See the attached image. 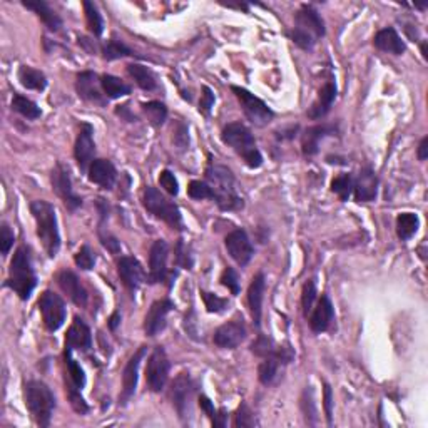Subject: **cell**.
<instances>
[{"label":"cell","instance_id":"8d00e7d4","mask_svg":"<svg viewBox=\"0 0 428 428\" xmlns=\"http://www.w3.org/2000/svg\"><path fill=\"white\" fill-rule=\"evenodd\" d=\"M142 111H144V114L147 116V119H149L152 126L164 124L166 117H168V109H166L163 102H157V100L142 104Z\"/></svg>","mask_w":428,"mask_h":428},{"label":"cell","instance_id":"bcb514c9","mask_svg":"<svg viewBox=\"0 0 428 428\" xmlns=\"http://www.w3.org/2000/svg\"><path fill=\"white\" fill-rule=\"evenodd\" d=\"M256 425V418L253 412L248 407L246 403H243L241 407L238 408L234 417V427H255Z\"/></svg>","mask_w":428,"mask_h":428},{"label":"cell","instance_id":"277c9868","mask_svg":"<svg viewBox=\"0 0 428 428\" xmlns=\"http://www.w3.org/2000/svg\"><path fill=\"white\" fill-rule=\"evenodd\" d=\"M6 285L12 291H15V295H19L20 300H29L37 285V278L36 273H34L32 263H30L29 251L24 246L17 248L15 255L12 258Z\"/></svg>","mask_w":428,"mask_h":428},{"label":"cell","instance_id":"816d5d0a","mask_svg":"<svg viewBox=\"0 0 428 428\" xmlns=\"http://www.w3.org/2000/svg\"><path fill=\"white\" fill-rule=\"evenodd\" d=\"M221 283L225 286H228V290H231L233 295H238L239 293V278L238 274H236L234 269H225V273H222L221 276Z\"/></svg>","mask_w":428,"mask_h":428},{"label":"cell","instance_id":"60d3db41","mask_svg":"<svg viewBox=\"0 0 428 428\" xmlns=\"http://www.w3.org/2000/svg\"><path fill=\"white\" fill-rule=\"evenodd\" d=\"M104 58L107 60H114V59H121L126 58V55H133V51L129 49V47H126L122 42L117 41H109L106 46H104Z\"/></svg>","mask_w":428,"mask_h":428},{"label":"cell","instance_id":"8fae6325","mask_svg":"<svg viewBox=\"0 0 428 428\" xmlns=\"http://www.w3.org/2000/svg\"><path fill=\"white\" fill-rule=\"evenodd\" d=\"M51 181H52V189H54L55 194H58L59 198L64 201L65 206H67L69 209H72V211L81 206L82 199L79 198L76 193H74L69 171L60 163L55 166L54 169H52Z\"/></svg>","mask_w":428,"mask_h":428},{"label":"cell","instance_id":"9a60e30c","mask_svg":"<svg viewBox=\"0 0 428 428\" xmlns=\"http://www.w3.org/2000/svg\"><path fill=\"white\" fill-rule=\"evenodd\" d=\"M146 352H147V348L141 347L136 353H134L133 356L129 358L128 365H126L124 373H122V395H121L122 405L128 403V401L133 399L134 393H136L138 378H139V366H141L142 358L146 356Z\"/></svg>","mask_w":428,"mask_h":428},{"label":"cell","instance_id":"f6af8a7d","mask_svg":"<svg viewBox=\"0 0 428 428\" xmlns=\"http://www.w3.org/2000/svg\"><path fill=\"white\" fill-rule=\"evenodd\" d=\"M201 295H203L204 305H206L209 313H220V312H225V309L228 308V300H222V298H220V296L213 295V293H206V291H203Z\"/></svg>","mask_w":428,"mask_h":428},{"label":"cell","instance_id":"f546056e","mask_svg":"<svg viewBox=\"0 0 428 428\" xmlns=\"http://www.w3.org/2000/svg\"><path fill=\"white\" fill-rule=\"evenodd\" d=\"M22 4H24V7L36 12V14L42 19L44 24H46L51 30H54V32L62 27V20H60V17L55 14L46 2H42V0H36V2H27V0H25V2Z\"/></svg>","mask_w":428,"mask_h":428},{"label":"cell","instance_id":"ac0fdd59","mask_svg":"<svg viewBox=\"0 0 428 428\" xmlns=\"http://www.w3.org/2000/svg\"><path fill=\"white\" fill-rule=\"evenodd\" d=\"M296 29L312 36L314 41L325 36V22L313 7L303 6L296 14Z\"/></svg>","mask_w":428,"mask_h":428},{"label":"cell","instance_id":"5bb4252c","mask_svg":"<svg viewBox=\"0 0 428 428\" xmlns=\"http://www.w3.org/2000/svg\"><path fill=\"white\" fill-rule=\"evenodd\" d=\"M94 129L93 126L84 122L79 133L76 147H74V154H76L77 166L81 171H89L91 164L94 163V154H95V144L93 139Z\"/></svg>","mask_w":428,"mask_h":428},{"label":"cell","instance_id":"680465c9","mask_svg":"<svg viewBox=\"0 0 428 428\" xmlns=\"http://www.w3.org/2000/svg\"><path fill=\"white\" fill-rule=\"evenodd\" d=\"M422 54H423V58L427 59V44L425 42L422 44Z\"/></svg>","mask_w":428,"mask_h":428},{"label":"cell","instance_id":"83f0119b","mask_svg":"<svg viewBox=\"0 0 428 428\" xmlns=\"http://www.w3.org/2000/svg\"><path fill=\"white\" fill-rule=\"evenodd\" d=\"M373 44L377 49L388 52V54H393V55H401L405 52L403 41H401V37L396 34V30L392 27L380 30V32L373 39Z\"/></svg>","mask_w":428,"mask_h":428},{"label":"cell","instance_id":"3957f363","mask_svg":"<svg viewBox=\"0 0 428 428\" xmlns=\"http://www.w3.org/2000/svg\"><path fill=\"white\" fill-rule=\"evenodd\" d=\"M24 400L34 422L41 427H49L55 408V396L44 382L30 380L24 385Z\"/></svg>","mask_w":428,"mask_h":428},{"label":"cell","instance_id":"2e32d148","mask_svg":"<svg viewBox=\"0 0 428 428\" xmlns=\"http://www.w3.org/2000/svg\"><path fill=\"white\" fill-rule=\"evenodd\" d=\"M168 255L169 248L164 239H157L151 246L149 255V279L151 283L166 281L168 278Z\"/></svg>","mask_w":428,"mask_h":428},{"label":"cell","instance_id":"d4e9b609","mask_svg":"<svg viewBox=\"0 0 428 428\" xmlns=\"http://www.w3.org/2000/svg\"><path fill=\"white\" fill-rule=\"evenodd\" d=\"M99 84H100V81H98V76H95L94 72H81L77 76L76 87H77L79 95H81L82 99L89 100V102L104 106L106 100H104L102 94H100Z\"/></svg>","mask_w":428,"mask_h":428},{"label":"cell","instance_id":"ba28073f","mask_svg":"<svg viewBox=\"0 0 428 428\" xmlns=\"http://www.w3.org/2000/svg\"><path fill=\"white\" fill-rule=\"evenodd\" d=\"M39 309L42 313V321L46 328L49 331H58L64 325L65 316H67V309L65 303L59 295L52 291H44L39 300Z\"/></svg>","mask_w":428,"mask_h":428},{"label":"cell","instance_id":"5b68a950","mask_svg":"<svg viewBox=\"0 0 428 428\" xmlns=\"http://www.w3.org/2000/svg\"><path fill=\"white\" fill-rule=\"evenodd\" d=\"M222 141L243 157L244 163L256 169L263 164V156L256 147L251 131L241 122H231L222 129Z\"/></svg>","mask_w":428,"mask_h":428},{"label":"cell","instance_id":"681fc988","mask_svg":"<svg viewBox=\"0 0 428 428\" xmlns=\"http://www.w3.org/2000/svg\"><path fill=\"white\" fill-rule=\"evenodd\" d=\"M173 141L179 149H186L187 144H189V136H187V128L182 122H178L176 128L173 126Z\"/></svg>","mask_w":428,"mask_h":428},{"label":"cell","instance_id":"11a10c76","mask_svg":"<svg viewBox=\"0 0 428 428\" xmlns=\"http://www.w3.org/2000/svg\"><path fill=\"white\" fill-rule=\"evenodd\" d=\"M325 412H326V418H328V423L331 425V417H333V412H331V405H333V399H331V388L330 385H325Z\"/></svg>","mask_w":428,"mask_h":428},{"label":"cell","instance_id":"6da1fadb","mask_svg":"<svg viewBox=\"0 0 428 428\" xmlns=\"http://www.w3.org/2000/svg\"><path fill=\"white\" fill-rule=\"evenodd\" d=\"M206 179L213 191V199L222 211H236V209L243 208V199L236 193L233 173L226 166L209 164Z\"/></svg>","mask_w":428,"mask_h":428},{"label":"cell","instance_id":"44dd1931","mask_svg":"<svg viewBox=\"0 0 428 428\" xmlns=\"http://www.w3.org/2000/svg\"><path fill=\"white\" fill-rule=\"evenodd\" d=\"M353 193L358 203H368L377 198L378 179L371 169H361L358 178L353 182Z\"/></svg>","mask_w":428,"mask_h":428},{"label":"cell","instance_id":"7c38bea8","mask_svg":"<svg viewBox=\"0 0 428 428\" xmlns=\"http://www.w3.org/2000/svg\"><path fill=\"white\" fill-rule=\"evenodd\" d=\"M213 340L214 345H218L220 348L233 350V348L239 347L246 340V325H244L243 318L238 316L220 326V328L214 331Z\"/></svg>","mask_w":428,"mask_h":428},{"label":"cell","instance_id":"30bf717a","mask_svg":"<svg viewBox=\"0 0 428 428\" xmlns=\"http://www.w3.org/2000/svg\"><path fill=\"white\" fill-rule=\"evenodd\" d=\"M194 393H196V383L193 382V378H191L189 375L181 373L174 378L169 396H171L173 405L176 407L178 413L181 415L182 418L189 417L191 401L194 399Z\"/></svg>","mask_w":428,"mask_h":428},{"label":"cell","instance_id":"f907efd6","mask_svg":"<svg viewBox=\"0 0 428 428\" xmlns=\"http://www.w3.org/2000/svg\"><path fill=\"white\" fill-rule=\"evenodd\" d=\"M69 400H71L72 408L76 410L77 413L84 415L89 412V407H87V403L84 401V399L81 396V390H76V388H69Z\"/></svg>","mask_w":428,"mask_h":428},{"label":"cell","instance_id":"c3c4849f","mask_svg":"<svg viewBox=\"0 0 428 428\" xmlns=\"http://www.w3.org/2000/svg\"><path fill=\"white\" fill-rule=\"evenodd\" d=\"M176 263L178 266H181V268H193V256H191L189 250L185 246L182 239H179L176 244Z\"/></svg>","mask_w":428,"mask_h":428},{"label":"cell","instance_id":"db71d44e","mask_svg":"<svg viewBox=\"0 0 428 428\" xmlns=\"http://www.w3.org/2000/svg\"><path fill=\"white\" fill-rule=\"evenodd\" d=\"M213 104H214V94H213V91L209 89V87L204 86V87H203V95H201L199 112H203V114H209V111H211Z\"/></svg>","mask_w":428,"mask_h":428},{"label":"cell","instance_id":"d590c367","mask_svg":"<svg viewBox=\"0 0 428 428\" xmlns=\"http://www.w3.org/2000/svg\"><path fill=\"white\" fill-rule=\"evenodd\" d=\"M65 363H67L69 380H71V387L69 388L81 390V388L86 385V375L84 370L81 368V365L72 358V350H65Z\"/></svg>","mask_w":428,"mask_h":428},{"label":"cell","instance_id":"e0dca14e","mask_svg":"<svg viewBox=\"0 0 428 428\" xmlns=\"http://www.w3.org/2000/svg\"><path fill=\"white\" fill-rule=\"evenodd\" d=\"M174 303L169 300H157L151 305L144 320V330L149 336H156L166 328V318L173 312Z\"/></svg>","mask_w":428,"mask_h":428},{"label":"cell","instance_id":"ffe728a7","mask_svg":"<svg viewBox=\"0 0 428 428\" xmlns=\"http://www.w3.org/2000/svg\"><path fill=\"white\" fill-rule=\"evenodd\" d=\"M58 283L60 286V290H62L65 295L71 298L74 303L77 305V307L84 308L87 305V298H89V295H87V290L84 286H82L81 279H79L76 274L72 272H67V269H64V272H60L58 274Z\"/></svg>","mask_w":428,"mask_h":428},{"label":"cell","instance_id":"1f68e13d","mask_svg":"<svg viewBox=\"0 0 428 428\" xmlns=\"http://www.w3.org/2000/svg\"><path fill=\"white\" fill-rule=\"evenodd\" d=\"M100 87H102L104 94H106L109 99H119L131 94V87L126 84V82H122L121 79L114 76H109V74L100 77Z\"/></svg>","mask_w":428,"mask_h":428},{"label":"cell","instance_id":"ab89813d","mask_svg":"<svg viewBox=\"0 0 428 428\" xmlns=\"http://www.w3.org/2000/svg\"><path fill=\"white\" fill-rule=\"evenodd\" d=\"M279 361L276 358L268 356L263 358V363L260 365V370H258V373H260V382L263 383V385H269V383H273L274 377L278 375V368H279Z\"/></svg>","mask_w":428,"mask_h":428},{"label":"cell","instance_id":"6f0895ef","mask_svg":"<svg viewBox=\"0 0 428 428\" xmlns=\"http://www.w3.org/2000/svg\"><path fill=\"white\" fill-rule=\"evenodd\" d=\"M119 321H121V314L116 312V313L111 316V323H109V326H111V330H116V328H117V325H119Z\"/></svg>","mask_w":428,"mask_h":428},{"label":"cell","instance_id":"8992f818","mask_svg":"<svg viewBox=\"0 0 428 428\" xmlns=\"http://www.w3.org/2000/svg\"><path fill=\"white\" fill-rule=\"evenodd\" d=\"M144 208L147 209L151 214H154L156 218L168 222L171 228L182 229V216L181 211L171 199H168L166 196L157 191L156 187H146L144 191Z\"/></svg>","mask_w":428,"mask_h":428},{"label":"cell","instance_id":"e575fe53","mask_svg":"<svg viewBox=\"0 0 428 428\" xmlns=\"http://www.w3.org/2000/svg\"><path fill=\"white\" fill-rule=\"evenodd\" d=\"M12 109H14L15 112H19L20 116L27 117V119H37V117H41V107H39L34 100L24 98V95L20 94H15L14 99H12Z\"/></svg>","mask_w":428,"mask_h":428},{"label":"cell","instance_id":"f35d334b","mask_svg":"<svg viewBox=\"0 0 428 428\" xmlns=\"http://www.w3.org/2000/svg\"><path fill=\"white\" fill-rule=\"evenodd\" d=\"M84 11H86V19L87 25H89V30L94 34L95 37L102 36L104 32V22L102 17H100L98 7L91 2H84Z\"/></svg>","mask_w":428,"mask_h":428},{"label":"cell","instance_id":"7a4b0ae2","mask_svg":"<svg viewBox=\"0 0 428 428\" xmlns=\"http://www.w3.org/2000/svg\"><path fill=\"white\" fill-rule=\"evenodd\" d=\"M30 213L37 225V236L42 241L44 250L49 258H55L60 250V234L58 228V216L55 209L47 201H32Z\"/></svg>","mask_w":428,"mask_h":428},{"label":"cell","instance_id":"d6a6232c","mask_svg":"<svg viewBox=\"0 0 428 428\" xmlns=\"http://www.w3.org/2000/svg\"><path fill=\"white\" fill-rule=\"evenodd\" d=\"M418 226H420V220L413 213H401L396 218V234H399L401 241H407V239L412 238L417 233Z\"/></svg>","mask_w":428,"mask_h":428},{"label":"cell","instance_id":"cb8c5ba5","mask_svg":"<svg viewBox=\"0 0 428 428\" xmlns=\"http://www.w3.org/2000/svg\"><path fill=\"white\" fill-rule=\"evenodd\" d=\"M89 179L94 182V185H98L102 187V189H112L116 185V168L114 164L111 163V161L106 159H94V163L91 164L89 168Z\"/></svg>","mask_w":428,"mask_h":428},{"label":"cell","instance_id":"836d02e7","mask_svg":"<svg viewBox=\"0 0 428 428\" xmlns=\"http://www.w3.org/2000/svg\"><path fill=\"white\" fill-rule=\"evenodd\" d=\"M129 76L136 81V84L144 91L156 89V77L149 69L144 67L141 64H129L128 65Z\"/></svg>","mask_w":428,"mask_h":428},{"label":"cell","instance_id":"74e56055","mask_svg":"<svg viewBox=\"0 0 428 428\" xmlns=\"http://www.w3.org/2000/svg\"><path fill=\"white\" fill-rule=\"evenodd\" d=\"M353 182H355V179L352 174H340L338 178L331 181V191L338 194L342 201H348L353 193Z\"/></svg>","mask_w":428,"mask_h":428},{"label":"cell","instance_id":"4316f807","mask_svg":"<svg viewBox=\"0 0 428 428\" xmlns=\"http://www.w3.org/2000/svg\"><path fill=\"white\" fill-rule=\"evenodd\" d=\"M336 99V86L333 82H326L325 86L321 87L320 94H318V99L314 100L313 106L309 107L308 117L309 119H321L328 114L331 104Z\"/></svg>","mask_w":428,"mask_h":428},{"label":"cell","instance_id":"d6986e66","mask_svg":"<svg viewBox=\"0 0 428 428\" xmlns=\"http://www.w3.org/2000/svg\"><path fill=\"white\" fill-rule=\"evenodd\" d=\"M117 273L126 286L131 291L138 290L144 281V269L136 258L133 256H122L117 263Z\"/></svg>","mask_w":428,"mask_h":428},{"label":"cell","instance_id":"f5cc1de1","mask_svg":"<svg viewBox=\"0 0 428 428\" xmlns=\"http://www.w3.org/2000/svg\"><path fill=\"white\" fill-rule=\"evenodd\" d=\"M12 244H14V233L8 228L7 222H4L2 229H0V246H2V255L6 256L11 251Z\"/></svg>","mask_w":428,"mask_h":428},{"label":"cell","instance_id":"7bdbcfd3","mask_svg":"<svg viewBox=\"0 0 428 428\" xmlns=\"http://www.w3.org/2000/svg\"><path fill=\"white\" fill-rule=\"evenodd\" d=\"M316 300V285L314 279H309L307 285L303 286V296H301V305H303V314L308 316L313 309V303Z\"/></svg>","mask_w":428,"mask_h":428},{"label":"cell","instance_id":"b9f144b4","mask_svg":"<svg viewBox=\"0 0 428 428\" xmlns=\"http://www.w3.org/2000/svg\"><path fill=\"white\" fill-rule=\"evenodd\" d=\"M74 261H76V265L79 266V268L89 272V269H93L95 265V255H94V251L86 244V246H82L81 250L76 253Z\"/></svg>","mask_w":428,"mask_h":428},{"label":"cell","instance_id":"4fadbf2b","mask_svg":"<svg viewBox=\"0 0 428 428\" xmlns=\"http://www.w3.org/2000/svg\"><path fill=\"white\" fill-rule=\"evenodd\" d=\"M226 250L239 266H246L255 255V248L244 229H234L226 236Z\"/></svg>","mask_w":428,"mask_h":428},{"label":"cell","instance_id":"7dc6e473","mask_svg":"<svg viewBox=\"0 0 428 428\" xmlns=\"http://www.w3.org/2000/svg\"><path fill=\"white\" fill-rule=\"evenodd\" d=\"M159 185H161V187H163V189H164L168 194L178 196V193H179L178 179L174 178V174H173L171 171H168V169H166V171L161 173V176H159Z\"/></svg>","mask_w":428,"mask_h":428},{"label":"cell","instance_id":"484cf974","mask_svg":"<svg viewBox=\"0 0 428 428\" xmlns=\"http://www.w3.org/2000/svg\"><path fill=\"white\" fill-rule=\"evenodd\" d=\"M265 288H266V281H265V274L263 273H258L255 278H253L250 290H248V301H250V308H251V316L253 321H255V325L260 328V323H261V307H263V296H265Z\"/></svg>","mask_w":428,"mask_h":428},{"label":"cell","instance_id":"603a6c76","mask_svg":"<svg viewBox=\"0 0 428 428\" xmlns=\"http://www.w3.org/2000/svg\"><path fill=\"white\" fill-rule=\"evenodd\" d=\"M335 320V309L331 305V300L326 295H323L318 301L316 308L313 309L312 316H309V326L314 333H323L331 326Z\"/></svg>","mask_w":428,"mask_h":428},{"label":"cell","instance_id":"4dcf8cb0","mask_svg":"<svg viewBox=\"0 0 428 428\" xmlns=\"http://www.w3.org/2000/svg\"><path fill=\"white\" fill-rule=\"evenodd\" d=\"M19 81L25 89L30 91H44L47 86V79L41 71L29 67V65H22L19 69Z\"/></svg>","mask_w":428,"mask_h":428},{"label":"cell","instance_id":"7402d4cb","mask_svg":"<svg viewBox=\"0 0 428 428\" xmlns=\"http://www.w3.org/2000/svg\"><path fill=\"white\" fill-rule=\"evenodd\" d=\"M91 345H93V335L89 326L81 318H74L65 336V350H89Z\"/></svg>","mask_w":428,"mask_h":428},{"label":"cell","instance_id":"f1b7e54d","mask_svg":"<svg viewBox=\"0 0 428 428\" xmlns=\"http://www.w3.org/2000/svg\"><path fill=\"white\" fill-rule=\"evenodd\" d=\"M335 133L333 126H313V128H308L303 134V141H301V147H303L305 156H314L318 152V147H320V141H323L326 136Z\"/></svg>","mask_w":428,"mask_h":428},{"label":"cell","instance_id":"52a82bcc","mask_svg":"<svg viewBox=\"0 0 428 428\" xmlns=\"http://www.w3.org/2000/svg\"><path fill=\"white\" fill-rule=\"evenodd\" d=\"M231 91L236 94L239 104H241L244 114L250 119L253 124L258 128H265L269 122L273 121V111L269 109L261 99H258L255 94H251L250 91L243 89V87H231Z\"/></svg>","mask_w":428,"mask_h":428},{"label":"cell","instance_id":"9c48e42d","mask_svg":"<svg viewBox=\"0 0 428 428\" xmlns=\"http://www.w3.org/2000/svg\"><path fill=\"white\" fill-rule=\"evenodd\" d=\"M169 368H171V363H169L164 348L156 347L152 350L146 366V383L151 392L157 393L166 387V382H168L169 377Z\"/></svg>","mask_w":428,"mask_h":428},{"label":"cell","instance_id":"ee69618b","mask_svg":"<svg viewBox=\"0 0 428 428\" xmlns=\"http://www.w3.org/2000/svg\"><path fill=\"white\" fill-rule=\"evenodd\" d=\"M187 193H189L193 199H213V191L208 182L191 181L189 187H187Z\"/></svg>","mask_w":428,"mask_h":428},{"label":"cell","instance_id":"9f6ffc18","mask_svg":"<svg viewBox=\"0 0 428 428\" xmlns=\"http://www.w3.org/2000/svg\"><path fill=\"white\" fill-rule=\"evenodd\" d=\"M418 159L425 161L428 157V138H423L420 146H418V152H417Z\"/></svg>","mask_w":428,"mask_h":428}]
</instances>
